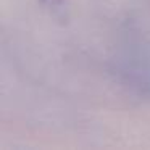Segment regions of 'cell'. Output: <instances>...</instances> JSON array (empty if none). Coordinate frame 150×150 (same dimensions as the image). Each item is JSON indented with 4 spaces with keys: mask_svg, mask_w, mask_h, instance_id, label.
Returning a JSON list of instances; mask_svg holds the SVG:
<instances>
[{
    "mask_svg": "<svg viewBox=\"0 0 150 150\" xmlns=\"http://www.w3.org/2000/svg\"><path fill=\"white\" fill-rule=\"evenodd\" d=\"M44 4H47V5H57V4H60L62 0H42Z\"/></svg>",
    "mask_w": 150,
    "mask_h": 150,
    "instance_id": "1",
    "label": "cell"
}]
</instances>
